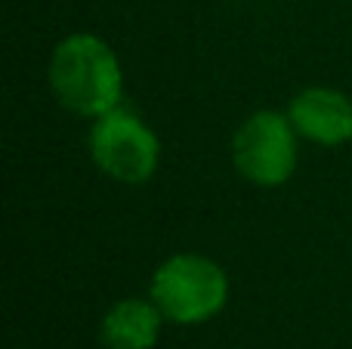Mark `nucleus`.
<instances>
[{"label": "nucleus", "instance_id": "nucleus-1", "mask_svg": "<svg viewBox=\"0 0 352 349\" xmlns=\"http://www.w3.org/2000/svg\"><path fill=\"white\" fill-rule=\"evenodd\" d=\"M47 80L56 102L72 115L96 117L124 102V68L118 53L90 31H74L56 43Z\"/></svg>", "mask_w": 352, "mask_h": 349}, {"label": "nucleus", "instance_id": "nucleus-2", "mask_svg": "<svg viewBox=\"0 0 352 349\" xmlns=\"http://www.w3.org/2000/svg\"><path fill=\"white\" fill-rule=\"evenodd\" d=\"M148 297L173 325H201L223 313L229 278L223 266L204 254H173L155 269Z\"/></svg>", "mask_w": 352, "mask_h": 349}, {"label": "nucleus", "instance_id": "nucleus-3", "mask_svg": "<svg viewBox=\"0 0 352 349\" xmlns=\"http://www.w3.org/2000/svg\"><path fill=\"white\" fill-rule=\"evenodd\" d=\"M87 146L93 164L124 185L148 183L161 164V142L155 130L124 105L93 121Z\"/></svg>", "mask_w": 352, "mask_h": 349}, {"label": "nucleus", "instance_id": "nucleus-4", "mask_svg": "<svg viewBox=\"0 0 352 349\" xmlns=\"http://www.w3.org/2000/svg\"><path fill=\"white\" fill-rule=\"evenodd\" d=\"M297 139L300 136L287 115L272 109L254 111L232 136V164L250 185H285L297 170Z\"/></svg>", "mask_w": 352, "mask_h": 349}, {"label": "nucleus", "instance_id": "nucleus-5", "mask_svg": "<svg viewBox=\"0 0 352 349\" xmlns=\"http://www.w3.org/2000/svg\"><path fill=\"white\" fill-rule=\"evenodd\" d=\"M287 117L300 139L343 146L352 139V99L334 87H306L287 102Z\"/></svg>", "mask_w": 352, "mask_h": 349}, {"label": "nucleus", "instance_id": "nucleus-6", "mask_svg": "<svg viewBox=\"0 0 352 349\" xmlns=\"http://www.w3.org/2000/svg\"><path fill=\"white\" fill-rule=\"evenodd\" d=\"M164 313L155 306V300L142 297H127L118 300L99 325V340L105 349H152L161 337Z\"/></svg>", "mask_w": 352, "mask_h": 349}]
</instances>
